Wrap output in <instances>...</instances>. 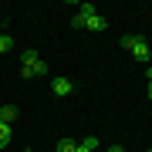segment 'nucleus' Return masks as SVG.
<instances>
[{
	"label": "nucleus",
	"mask_w": 152,
	"mask_h": 152,
	"mask_svg": "<svg viewBox=\"0 0 152 152\" xmlns=\"http://www.w3.org/2000/svg\"><path fill=\"white\" fill-rule=\"evenodd\" d=\"M20 75H24V78H37V75H48V64L41 61V54H37L34 48H27V51L20 54Z\"/></svg>",
	"instance_id": "1"
},
{
	"label": "nucleus",
	"mask_w": 152,
	"mask_h": 152,
	"mask_svg": "<svg viewBox=\"0 0 152 152\" xmlns=\"http://www.w3.org/2000/svg\"><path fill=\"white\" fill-rule=\"evenodd\" d=\"M122 48H125V51H132L139 64H149V58H152V51H149L145 37H139V34H125V37H122Z\"/></svg>",
	"instance_id": "2"
},
{
	"label": "nucleus",
	"mask_w": 152,
	"mask_h": 152,
	"mask_svg": "<svg viewBox=\"0 0 152 152\" xmlns=\"http://www.w3.org/2000/svg\"><path fill=\"white\" fill-rule=\"evenodd\" d=\"M71 88H75V85H71V78H64V75H58L54 81H51V91H54L58 98H64V95H71Z\"/></svg>",
	"instance_id": "3"
},
{
	"label": "nucleus",
	"mask_w": 152,
	"mask_h": 152,
	"mask_svg": "<svg viewBox=\"0 0 152 152\" xmlns=\"http://www.w3.org/2000/svg\"><path fill=\"white\" fill-rule=\"evenodd\" d=\"M105 27H108V20H105L102 14H91V17L85 20V31H95V34H102Z\"/></svg>",
	"instance_id": "4"
},
{
	"label": "nucleus",
	"mask_w": 152,
	"mask_h": 152,
	"mask_svg": "<svg viewBox=\"0 0 152 152\" xmlns=\"http://www.w3.org/2000/svg\"><path fill=\"white\" fill-rule=\"evenodd\" d=\"M14 118H17V105H0V122L14 125Z\"/></svg>",
	"instance_id": "5"
},
{
	"label": "nucleus",
	"mask_w": 152,
	"mask_h": 152,
	"mask_svg": "<svg viewBox=\"0 0 152 152\" xmlns=\"http://www.w3.org/2000/svg\"><path fill=\"white\" fill-rule=\"evenodd\" d=\"M75 149H78V142H75V139H61L58 145H54V152H75Z\"/></svg>",
	"instance_id": "6"
},
{
	"label": "nucleus",
	"mask_w": 152,
	"mask_h": 152,
	"mask_svg": "<svg viewBox=\"0 0 152 152\" xmlns=\"http://www.w3.org/2000/svg\"><path fill=\"white\" fill-rule=\"evenodd\" d=\"M10 135H14V132H10V125H4V122H0V149L10 142Z\"/></svg>",
	"instance_id": "7"
},
{
	"label": "nucleus",
	"mask_w": 152,
	"mask_h": 152,
	"mask_svg": "<svg viewBox=\"0 0 152 152\" xmlns=\"http://www.w3.org/2000/svg\"><path fill=\"white\" fill-rule=\"evenodd\" d=\"M10 48H14V37H7V34H0V54H7Z\"/></svg>",
	"instance_id": "8"
},
{
	"label": "nucleus",
	"mask_w": 152,
	"mask_h": 152,
	"mask_svg": "<svg viewBox=\"0 0 152 152\" xmlns=\"http://www.w3.org/2000/svg\"><path fill=\"white\" fill-rule=\"evenodd\" d=\"M81 145H85V149H91V152H98V145H102V142H98L95 135H88V139H81Z\"/></svg>",
	"instance_id": "9"
},
{
	"label": "nucleus",
	"mask_w": 152,
	"mask_h": 152,
	"mask_svg": "<svg viewBox=\"0 0 152 152\" xmlns=\"http://www.w3.org/2000/svg\"><path fill=\"white\" fill-rule=\"evenodd\" d=\"M105 152H125V145H108Z\"/></svg>",
	"instance_id": "10"
},
{
	"label": "nucleus",
	"mask_w": 152,
	"mask_h": 152,
	"mask_svg": "<svg viewBox=\"0 0 152 152\" xmlns=\"http://www.w3.org/2000/svg\"><path fill=\"white\" fill-rule=\"evenodd\" d=\"M75 152H91V149H85V145H81V142H78V149H75Z\"/></svg>",
	"instance_id": "11"
},
{
	"label": "nucleus",
	"mask_w": 152,
	"mask_h": 152,
	"mask_svg": "<svg viewBox=\"0 0 152 152\" xmlns=\"http://www.w3.org/2000/svg\"><path fill=\"white\" fill-rule=\"evenodd\" d=\"M145 75H149V81H152V68H145Z\"/></svg>",
	"instance_id": "12"
},
{
	"label": "nucleus",
	"mask_w": 152,
	"mask_h": 152,
	"mask_svg": "<svg viewBox=\"0 0 152 152\" xmlns=\"http://www.w3.org/2000/svg\"><path fill=\"white\" fill-rule=\"evenodd\" d=\"M149 102H152V81H149Z\"/></svg>",
	"instance_id": "13"
},
{
	"label": "nucleus",
	"mask_w": 152,
	"mask_h": 152,
	"mask_svg": "<svg viewBox=\"0 0 152 152\" xmlns=\"http://www.w3.org/2000/svg\"><path fill=\"white\" fill-rule=\"evenodd\" d=\"M149 152H152V149H149Z\"/></svg>",
	"instance_id": "14"
}]
</instances>
